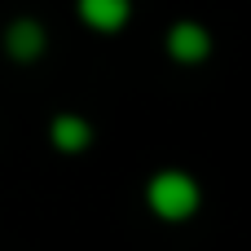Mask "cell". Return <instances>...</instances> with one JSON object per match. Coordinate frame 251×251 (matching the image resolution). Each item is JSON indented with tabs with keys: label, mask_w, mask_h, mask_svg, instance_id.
<instances>
[{
	"label": "cell",
	"mask_w": 251,
	"mask_h": 251,
	"mask_svg": "<svg viewBox=\"0 0 251 251\" xmlns=\"http://www.w3.org/2000/svg\"><path fill=\"white\" fill-rule=\"evenodd\" d=\"M141 199L154 221L163 225H185L203 212V181L190 168H154L141 185Z\"/></svg>",
	"instance_id": "obj_1"
},
{
	"label": "cell",
	"mask_w": 251,
	"mask_h": 251,
	"mask_svg": "<svg viewBox=\"0 0 251 251\" xmlns=\"http://www.w3.org/2000/svg\"><path fill=\"white\" fill-rule=\"evenodd\" d=\"M163 53L176 62V66H203L212 53H216V35L207 22L199 18H176L168 31H163Z\"/></svg>",
	"instance_id": "obj_2"
},
{
	"label": "cell",
	"mask_w": 251,
	"mask_h": 251,
	"mask_svg": "<svg viewBox=\"0 0 251 251\" xmlns=\"http://www.w3.org/2000/svg\"><path fill=\"white\" fill-rule=\"evenodd\" d=\"M0 53L13 62V66H35L44 53H49V26L31 13H18L4 22L0 31Z\"/></svg>",
	"instance_id": "obj_3"
},
{
	"label": "cell",
	"mask_w": 251,
	"mask_h": 251,
	"mask_svg": "<svg viewBox=\"0 0 251 251\" xmlns=\"http://www.w3.org/2000/svg\"><path fill=\"white\" fill-rule=\"evenodd\" d=\"M93 141H97V128H93L88 115H79V110H57V115H49V146H53L57 154H88Z\"/></svg>",
	"instance_id": "obj_4"
},
{
	"label": "cell",
	"mask_w": 251,
	"mask_h": 251,
	"mask_svg": "<svg viewBox=\"0 0 251 251\" xmlns=\"http://www.w3.org/2000/svg\"><path fill=\"white\" fill-rule=\"evenodd\" d=\"M75 18L93 35H119L132 22V0H75Z\"/></svg>",
	"instance_id": "obj_5"
}]
</instances>
